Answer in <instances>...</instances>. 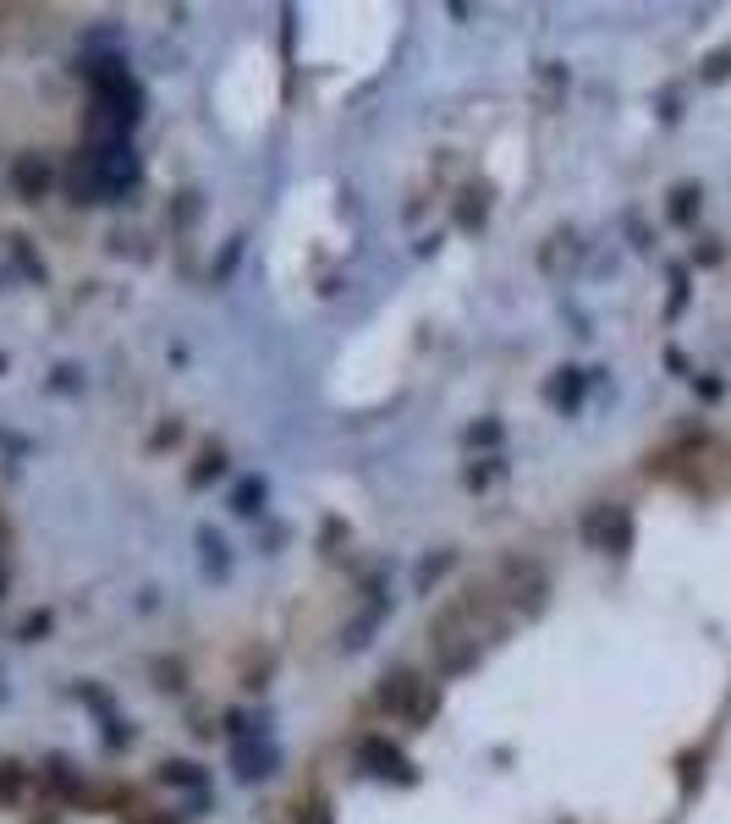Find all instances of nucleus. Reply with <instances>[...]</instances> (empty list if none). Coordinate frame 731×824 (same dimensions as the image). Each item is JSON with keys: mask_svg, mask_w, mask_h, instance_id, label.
<instances>
[{"mask_svg": "<svg viewBox=\"0 0 731 824\" xmlns=\"http://www.w3.org/2000/svg\"><path fill=\"white\" fill-rule=\"evenodd\" d=\"M698 198H704V193H698L693 182H687V187H676V193H671V220H676V226H687V220L698 215Z\"/></svg>", "mask_w": 731, "mask_h": 824, "instance_id": "obj_8", "label": "nucleus"}, {"mask_svg": "<svg viewBox=\"0 0 731 824\" xmlns=\"http://www.w3.org/2000/svg\"><path fill=\"white\" fill-rule=\"evenodd\" d=\"M297 824H330V808H319V802H313V808H302V819H297Z\"/></svg>", "mask_w": 731, "mask_h": 824, "instance_id": "obj_15", "label": "nucleus"}, {"mask_svg": "<svg viewBox=\"0 0 731 824\" xmlns=\"http://www.w3.org/2000/svg\"><path fill=\"white\" fill-rule=\"evenodd\" d=\"M446 566H452V556H430V561L419 566V588H430V583H435V577H441Z\"/></svg>", "mask_w": 731, "mask_h": 824, "instance_id": "obj_12", "label": "nucleus"}, {"mask_svg": "<svg viewBox=\"0 0 731 824\" xmlns=\"http://www.w3.org/2000/svg\"><path fill=\"white\" fill-rule=\"evenodd\" d=\"M12 182H18V193H23V198H39V193L50 187V171H45V160L23 154V160L12 165Z\"/></svg>", "mask_w": 731, "mask_h": 824, "instance_id": "obj_7", "label": "nucleus"}, {"mask_svg": "<svg viewBox=\"0 0 731 824\" xmlns=\"http://www.w3.org/2000/svg\"><path fill=\"white\" fill-rule=\"evenodd\" d=\"M583 539H589L594 550H605V556H621V550L632 545V517H627V506H594V512L583 517Z\"/></svg>", "mask_w": 731, "mask_h": 824, "instance_id": "obj_3", "label": "nucleus"}, {"mask_svg": "<svg viewBox=\"0 0 731 824\" xmlns=\"http://www.w3.org/2000/svg\"><path fill=\"white\" fill-rule=\"evenodd\" d=\"M231 506H237L242 517H253V512L264 506V479H242V484H237V495H231Z\"/></svg>", "mask_w": 731, "mask_h": 824, "instance_id": "obj_9", "label": "nucleus"}, {"mask_svg": "<svg viewBox=\"0 0 731 824\" xmlns=\"http://www.w3.org/2000/svg\"><path fill=\"white\" fill-rule=\"evenodd\" d=\"M89 165L100 176L105 193H127L138 182V154H133V138H116V144H89Z\"/></svg>", "mask_w": 731, "mask_h": 824, "instance_id": "obj_1", "label": "nucleus"}, {"mask_svg": "<svg viewBox=\"0 0 731 824\" xmlns=\"http://www.w3.org/2000/svg\"><path fill=\"white\" fill-rule=\"evenodd\" d=\"M357 764L369 769V775H380V780H402V786L419 780L413 764L402 758V747H391L386 736H363V742H357Z\"/></svg>", "mask_w": 731, "mask_h": 824, "instance_id": "obj_4", "label": "nucleus"}, {"mask_svg": "<svg viewBox=\"0 0 731 824\" xmlns=\"http://www.w3.org/2000/svg\"><path fill=\"white\" fill-rule=\"evenodd\" d=\"M160 775H165V786H182V791H198V797H204V775H198V764H165Z\"/></svg>", "mask_w": 731, "mask_h": 824, "instance_id": "obj_10", "label": "nucleus"}, {"mask_svg": "<svg viewBox=\"0 0 731 824\" xmlns=\"http://www.w3.org/2000/svg\"><path fill=\"white\" fill-rule=\"evenodd\" d=\"M0 583H7V577H0Z\"/></svg>", "mask_w": 731, "mask_h": 824, "instance_id": "obj_16", "label": "nucleus"}, {"mask_svg": "<svg viewBox=\"0 0 731 824\" xmlns=\"http://www.w3.org/2000/svg\"><path fill=\"white\" fill-rule=\"evenodd\" d=\"M441 698H430V687L413 676V671H391L386 682H380V709H391V714H408V720H424L430 709H435Z\"/></svg>", "mask_w": 731, "mask_h": 824, "instance_id": "obj_2", "label": "nucleus"}, {"mask_svg": "<svg viewBox=\"0 0 731 824\" xmlns=\"http://www.w3.org/2000/svg\"><path fill=\"white\" fill-rule=\"evenodd\" d=\"M545 401L561 407V412H578V401H583V374H578V368H561V374L545 385Z\"/></svg>", "mask_w": 731, "mask_h": 824, "instance_id": "obj_6", "label": "nucleus"}, {"mask_svg": "<svg viewBox=\"0 0 731 824\" xmlns=\"http://www.w3.org/2000/svg\"><path fill=\"white\" fill-rule=\"evenodd\" d=\"M468 440H473V446H479V440H484V446H495V440H501V424H473V430H468Z\"/></svg>", "mask_w": 731, "mask_h": 824, "instance_id": "obj_13", "label": "nucleus"}, {"mask_svg": "<svg viewBox=\"0 0 731 824\" xmlns=\"http://www.w3.org/2000/svg\"><path fill=\"white\" fill-rule=\"evenodd\" d=\"M198 545H204V572H226V539L220 534H198Z\"/></svg>", "mask_w": 731, "mask_h": 824, "instance_id": "obj_11", "label": "nucleus"}, {"mask_svg": "<svg viewBox=\"0 0 731 824\" xmlns=\"http://www.w3.org/2000/svg\"><path fill=\"white\" fill-rule=\"evenodd\" d=\"M220 468H226V462H220V457H209V462H204V468H198V473H193V484H209V479H215V473H220Z\"/></svg>", "mask_w": 731, "mask_h": 824, "instance_id": "obj_14", "label": "nucleus"}, {"mask_svg": "<svg viewBox=\"0 0 731 824\" xmlns=\"http://www.w3.org/2000/svg\"><path fill=\"white\" fill-rule=\"evenodd\" d=\"M231 758H237V775L242 780H264V775H275V747L253 731V736H242V742H231Z\"/></svg>", "mask_w": 731, "mask_h": 824, "instance_id": "obj_5", "label": "nucleus"}]
</instances>
